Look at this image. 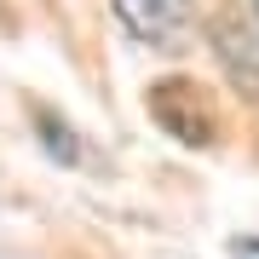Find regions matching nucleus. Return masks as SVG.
<instances>
[{
	"mask_svg": "<svg viewBox=\"0 0 259 259\" xmlns=\"http://www.w3.org/2000/svg\"><path fill=\"white\" fill-rule=\"evenodd\" d=\"M110 12L139 47H156V52L185 47L196 29V0H110Z\"/></svg>",
	"mask_w": 259,
	"mask_h": 259,
	"instance_id": "f257e3e1",
	"label": "nucleus"
},
{
	"mask_svg": "<svg viewBox=\"0 0 259 259\" xmlns=\"http://www.w3.org/2000/svg\"><path fill=\"white\" fill-rule=\"evenodd\" d=\"M40 139H47V150H52L64 167H81V144L64 133V121H58V115H40Z\"/></svg>",
	"mask_w": 259,
	"mask_h": 259,
	"instance_id": "f03ea898",
	"label": "nucleus"
},
{
	"mask_svg": "<svg viewBox=\"0 0 259 259\" xmlns=\"http://www.w3.org/2000/svg\"><path fill=\"white\" fill-rule=\"evenodd\" d=\"M231 253H236V259H259V236H236Z\"/></svg>",
	"mask_w": 259,
	"mask_h": 259,
	"instance_id": "7ed1b4c3",
	"label": "nucleus"
},
{
	"mask_svg": "<svg viewBox=\"0 0 259 259\" xmlns=\"http://www.w3.org/2000/svg\"><path fill=\"white\" fill-rule=\"evenodd\" d=\"M253 35H259V0H253Z\"/></svg>",
	"mask_w": 259,
	"mask_h": 259,
	"instance_id": "20e7f679",
	"label": "nucleus"
}]
</instances>
